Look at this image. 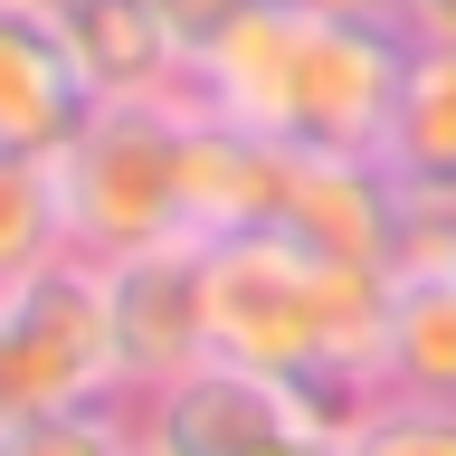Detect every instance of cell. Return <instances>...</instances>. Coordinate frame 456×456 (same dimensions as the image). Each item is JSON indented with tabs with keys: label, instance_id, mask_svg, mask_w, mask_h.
<instances>
[{
	"label": "cell",
	"instance_id": "3",
	"mask_svg": "<svg viewBox=\"0 0 456 456\" xmlns=\"http://www.w3.org/2000/svg\"><path fill=\"white\" fill-rule=\"evenodd\" d=\"M57 200H67V238L86 256L191 238V95L95 105L77 142L57 152Z\"/></svg>",
	"mask_w": 456,
	"mask_h": 456
},
{
	"label": "cell",
	"instance_id": "21",
	"mask_svg": "<svg viewBox=\"0 0 456 456\" xmlns=\"http://www.w3.org/2000/svg\"><path fill=\"white\" fill-rule=\"evenodd\" d=\"M0 10H38V0H0Z\"/></svg>",
	"mask_w": 456,
	"mask_h": 456
},
{
	"label": "cell",
	"instance_id": "20",
	"mask_svg": "<svg viewBox=\"0 0 456 456\" xmlns=\"http://www.w3.org/2000/svg\"><path fill=\"white\" fill-rule=\"evenodd\" d=\"M305 10H323V20H399V0H305Z\"/></svg>",
	"mask_w": 456,
	"mask_h": 456
},
{
	"label": "cell",
	"instance_id": "11",
	"mask_svg": "<svg viewBox=\"0 0 456 456\" xmlns=\"http://www.w3.org/2000/svg\"><path fill=\"white\" fill-rule=\"evenodd\" d=\"M370 390H390V399H456V276H390Z\"/></svg>",
	"mask_w": 456,
	"mask_h": 456
},
{
	"label": "cell",
	"instance_id": "19",
	"mask_svg": "<svg viewBox=\"0 0 456 456\" xmlns=\"http://www.w3.org/2000/svg\"><path fill=\"white\" fill-rule=\"evenodd\" d=\"M399 28L419 48H456V0H399Z\"/></svg>",
	"mask_w": 456,
	"mask_h": 456
},
{
	"label": "cell",
	"instance_id": "7",
	"mask_svg": "<svg viewBox=\"0 0 456 456\" xmlns=\"http://www.w3.org/2000/svg\"><path fill=\"white\" fill-rule=\"evenodd\" d=\"M390 191L399 181L370 162V152L285 142L266 238H295V248H314V256H342V266H380V276H390Z\"/></svg>",
	"mask_w": 456,
	"mask_h": 456
},
{
	"label": "cell",
	"instance_id": "12",
	"mask_svg": "<svg viewBox=\"0 0 456 456\" xmlns=\"http://www.w3.org/2000/svg\"><path fill=\"white\" fill-rule=\"evenodd\" d=\"M370 162L390 181H456V48L409 38V67H399V95H390V124H380Z\"/></svg>",
	"mask_w": 456,
	"mask_h": 456
},
{
	"label": "cell",
	"instance_id": "8",
	"mask_svg": "<svg viewBox=\"0 0 456 456\" xmlns=\"http://www.w3.org/2000/svg\"><path fill=\"white\" fill-rule=\"evenodd\" d=\"M38 20L57 28V48H67V67L86 77L95 105L191 95V57L171 48V28L152 20V0H38Z\"/></svg>",
	"mask_w": 456,
	"mask_h": 456
},
{
	"label": "cell",
	"instance_id": "14",
	"mask_svg": "<svg viewBox=\"0 0 456 456\" xmlns=\"http://www.w3.org/2000/svg\"><path fill=\"white\" fill-rule=\"evenodd\" d=\"M0 456H134V399H77L0 428Z\"/></svg>",
	"mask_w": 456,
	"mask_h": 456
},
{
	"label": "cell",
	"instance_id": "5",
	"mask_svg": "<svg viewBox=\"0 0 456 456\" xmlns=\"http://www.w3.org/2000/svg\"><path fill=\"white\" fill-rule=\"evenodd\" d=\"M105 314H114L124 399L162 390V380H181L200 362H219L209 352V248L200 238H162V248L105 256Z\"/></svg>",
	"mask_w": 456,
	"mask_h": 456
},
{
	"label": "cell",
	"instance_id": "16",
	"mask_svg": "<svg viewBox=\"0 0 456 456\" xmlns=\"http://www.w3.org/2000/svg\"><path fill=\"white\" fill-rule=\"evenodd\" d=\"M456 266V181H399L390 191V276H447Z\"/></svg>",
	"mask_w": 456,
	"mask_h": 456
},
{
	"label": "cell",
	"instance_id": "1",
	"mask_svg": "<svg viewBox=\"0 0 456 456\" xmlns=\"http://www.w3.org/2000/svg\"><path fill=\"white\" fill-rule=\"evenodd\" d=\"M409 28L399 20H323L305 0H256L191 57V105L219 124H248L266 142L314 152H380Z\"/></svg>",
	"mask_w": 456,
	"mask_h": 456
},
{
	"label": "cell",
	"instance_id": "6",
	"mask_svg": "<svg viewBox=\"0 0 456 456\" xmlns=\"http://www.w3.org/2000/svg\"><path fill=\"white\" fill-rule=\"evenodd\" d=\"M295 419H314L295 390H276L238 362H200L134 399V456H256Z\"/></svg>",
	"mask_w": 456,
	"mask_h": 456
},
{
	"label": "cell",
	"instance_id": "22",
	"mask_svg": "<svg viewBox=\"0 0 456 456\" xmlns=\"http://www.w3.org/2000/svg\"><path fill=\"white\" fill-rule=\"evenodd\" d=\"M447 276H456V266H447Z\"/></svg>",
	"mask_w": 456,
	"mask_h": 456
},
{
	"label": "cell",
	"instance_id": "2",
	"mask_svg": "<svg viewBox=\"0 0 456 456\" xmlns=\"http://www.w3.org/2000/svg\"><path fill=\"white\" fill-rule=\"evenodd\" d=\"M380 266H342L295 238H209V352L276 380L314 419H352L380 362Z\"/></svg>",
	"mask_w": 456,
	"mask_h": 456
},
{
	"label": "cell",
	"instance_id": "13",
	"mask_svg": "<svg viewBox=\"0 0 456 456\" xmlns=\"http://www.w3.org/2000/svg\"><path fill=\"white\" fill-rule=\"evenodd\" d=\"M67 200H57V162L38 152H0V285H20L28 266L67 256Z\"/></svg>",
	"mask_w": 456,
	"mask_h": 456
},
{
	"label": "cell",
	"instance_id": "18",
	"mask_svg": "<svg viewBox=\"0 0 456 456\" xmlns=\"http://www.w3.org/2000/svg\"><path fill=\"white\" fill-rule=\"evenodd\" d=\"M256 456H342V419H295L285 437H266Z\"/></svg>",
	"mask_w": 456,
	"mask_h": 456
},
{
	"label": "cell",
	"instance_id": "10",
	"mask_svg": "<svg viewBox=\"0 0 456 456\" xmlns=\"http://www.w3.org/2000/svg\"><path fill=\"white\" fill-rule=\"evenodd\" d=\"M276 152L285 142L219 124L209 105H191V238H256L276 209Z\"/></svg>",
	"mask_w": 456,
	"mask_h": 456
},
{
	"label": "cell",
	"instance_id": "4",
	"mask_svg": "<svg viewBox=\"0 0 456 456\" xmlns=\"http://www.w3.org/2000/svg\"><path fill=\"white\" fill-rule=\"evenodd\" d=\"M77 399H124V370H114L105 256L67 248L20 285H0V428Z\"/></svg>",
	"mask_w": 456,
	"mask_h": 456
},
{
	"label": "cell",
	"instance_id": "17",
	"mask_svg": "<svg viewBox=\"0 0 456 456\" xmlns=\"http://www.w3.org/2000/svg\"><path fill=\"white\" fill-rule=\"evenodd\" d=\"M248 10H256V0H152V20L171 28V48H181V57H200L228 20H248Z\"/></svg>",
	"mask_w": 456,
	"mask_h": 456
},
{
	"label": "cell",
	"instance_id": "9",
	"mask_svg": "<svg viewBox=\"0 0 456 456\" xmlns=\"http://www.w3.org/2000/svg\"><path fill=\"white\" fill-rule=\"evenodd\" d=\"M86 114H95V95H86V77L67 67L57 28L38 20V10H0V152L57 162Z\"/></svg>",
	"mask_w": 456,
	"mask_h": 456
},
{
	"label": "cell",
	"instance_id": "15",
	"mask_svg": "<svg viewBox=\"0 0 456 456\" xmlns=\"http://www.w3.org/2000/svg\"><path fill=\"white\" fill-rule=\"evenodd\" d=\"M342 456H456V399H390L370 390L342 419Z\"/></svg>",
	"mask_w": 456,
	"mask_h": 456
}]
</instances>
